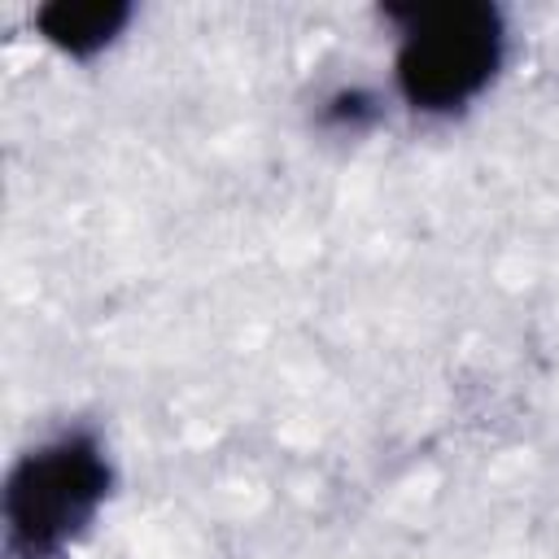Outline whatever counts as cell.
I'll return each mask as SVG.
<instances>
[{"mask_svg": "<svg viewBox=\"0 0 559 559\" xmlns=\"http://www.w3.org/2000/svg\"><path fill=\"white\" fill-rule=\"evenodd\" d=\"M402 26L397 92L419 114H454L489 87L502 66V13L485 0L389 4Z\"/></svg>", "mask_w": 559, "mask_h": 559, "instance_id": "6da1fadb", "label": "cell"}, {"mask_svg": "<svg viewBox=\"0 0 559 559\" xmlns=\"http://www.w3.org/2000/svg\"><path fill=\"white\" fill-rule=\"evenodd\" d=\"M114 485L92 432H61L22 454L4 480V550L13 559H57L74 546Z\"/></svg>", "mask_w": 559, "mask_h": 559, "instance_id": "7a4b0ae2", "label": "cell"}, {"mask_svg": "<svg viewBox=\"0 0 559 559\" xmlns=\"http://www.w3.org/2000/svg\"><path fill=\"white\" fill-rule=\"evenodd\" d=\"M131 22L127 0H52L35 13V26L48 44L70 57H92Z\"/></svg>", "mask_w": 559, "mask_h": 559, "instance_id": "3957f363", "label": "cell"}, {"mask_svg": "<svg viewBox=\"0 0 559 559\" xmlns=\"http://www.w3.org/2000/svg\"><path fill=\"white\" fill-rule=\"evenodd\" d=\"M376 109H371V96H362V92H341V96H332L328 100V122H362V118H371Z\"/></svg>", "mask_w": 559, "mask_h": 559, "instance_id": "277c9868", "label": "cell"}]
</instances>
